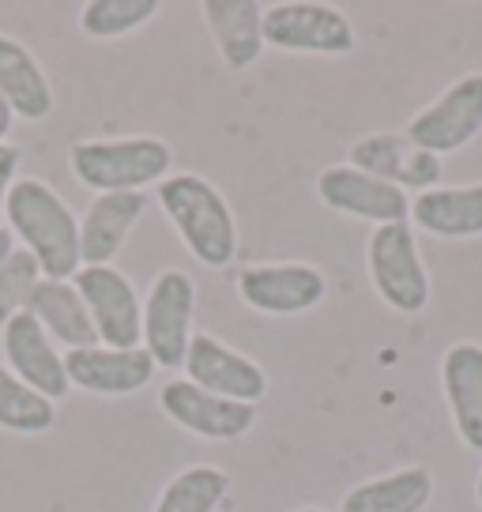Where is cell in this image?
Returning <instances> with one entry per match:
<instances>
[{
  "label": "cell",
  "mask_w": 482,
  "mask_h": 512,
  "mask_svg": "<svg viewBox=\"0 0 482 512\" xmlns=\"http://www.w3.org/2000/svg\"><path fill=\"white\" fill-rule=\"evenodd\" d=\"M475 497H479V505H482V471H479V482H475Z\"/></svg>",
  "instance_id": "cell-30"
},
{
  "label": "cell",
  "mask_w": 482,
  "mask_h": 512,
  "mask_svg": "<svg viewBox=\"0 0 482 512\" xmlns=\"http://www.w3.org/2000/svg\"><path fill=\"white\" fill-rule=\"evenodd\" d=\"M147 192H102L95 196L80 219V256L83 268L113 264L125 249L136 223L147 215Z\"/></svg>",
  "instance_id": "cell-16"
},
{
  "label": "cell",
  "mask_w": 482,
  "mask_h": 512,
  "mask_svg": "<svg viewBox=\"0 0 482 512\" xmlns=\"http://www.w3.org/2000/svg\"><path fill=\"white\" fill-rule=\"evenodd\" d=\"M411 219L418 230L445 241H464L482 234V181L460 189H430L411 200Z\"/></svg>",
  "instance_id": "cell-21"
},
{
  "label": "cell",
  "mask_w": 482,
  "mask_h": 512,
  "mask_svg": "<svg viewBox=\"0 0 482 512\" xmlns=\"http://www.w3.org/2000/svg\"><path fill=\"white\" fill-rule=\"evenodd\" d=\"M12 121H16V113L4 106V98H0V144H8V132H12Z\"/></svg>",
  "instance_id": "cell-29"
},
{
  "label": "cell",
  "mask_w": 482,
  "mask_h": 512,
  "mask_svg": "<svg viewBox=\"0 0 482 512\" xmlns=\"http://www.w3.org/2000/svg\"><path fill=\"white\" fill-rule=\"evenodd\" d=\"M4 226L12 230L19 249L38 260L42 279H72L83 268L80 256V219L68 200L42 177H19L8 204Z\"/></svg>",
  "instance_id": "cell-1"
},
{
  "label": "cell",
  "mask_w": 482,
  "mask_h": 512,
  "mask_svg": "<svg viewBox=\"0 0 482 512\" xmlns=\"http://www.w3.org/2000/svg\"><path fill=\"white\" fill-rule=\"evenodd\" d=\"M0 351H4V366L23 384H31L34 392H42L46 400L57 403L72 392L65 373V351L46 336V328L31 313H19L0 328Z\"/></svg>",
  "instance_id": "cell-12"
},
{
  "label": "cell",
  "mask_w": 482,
  "mask_h": 512,
  "mask_svg": "<svg viewBox=\"0 0 482 512\" xmlns=\"http://www.w3.org/2000/svg\"><path fill=\"white\" fill-rule=\"evenodd\" d=\"M230 497V475L215 464L181 467L174 479L162 486L151 512H219Z\"/></svg>",
  "instance_id": "cell-23"
},
{
  "label": "cell",
  "mask_w": 482,
  "mask_h": 512,
  "mask_svg": "<svg viewBox=\"0 0 482 512\" xmlns=\"http://www.w3.org/2000/svg\"><path fill=\"white\" fill-rule=\"evenodd\" d=\"M441 392L449 403L452 426L471 452H482V347L452 343L441 358Z\"/></svg>",
  "instance_id": "cell-17"
},
{
  "label": "cell",
  "mask_w": 482,
  "mask_h": 512,
  "mask_svg": "<svg viewBox=\"0 0 482 512\" xmlns=\"http://www.w3.org/2000/svg\"><path fill=\"white\" fill-rule=\"evenodd\" d=\"M434 501V475L430 467H400L381 479L358 482L343 494L339 512H422Z\"/></svg>",
  "instance_id": "cell-22"
},
{
  "label": "cell",
  "mask_w": 482,
  "mask_h": 512,
  "mask_svg": "<svg viewBox=\"0 0 482 512\" xmlns=\"http://www.w3.org/2000/svg\"><path fill=\"white\" fill-rule=\"evenodd\" d=\"M159 12V0H91L80 8V31L95 42H110L147 27Z\"/></svg>",
  "instance_id": "cell-25"
},
{
  "label": "cell",
  "mask_w": 482,
  "mask_h": 512,
  "mask_svg": "<svg viewBox=\"0 0 482 512\" xmlns=\"http://www.w3.org/2000/svg\"><path fill=\"white\" fill-rule=\"evenodd\" d=\"M19 162H23V155H19L16 144H0V219H4L8 192H12V185L19 181Z\"/></svg>",
  "instance_id": "cell-27"
},
{
  "label": "cell",
  "mask_w": 482,
  "mask_h": 512,
  "mask_svg": "<svg viewBox=\"0 0 482 512\" xmlns=\"http://www.w3.org/2000/svg\"><path fill=\"white\" fill-rule=\"evenodd\" d=\"M72 287L80 290L102 347H113V351L144 347V298L121 268L113 264L80 268L72 275Z\"/></svg>",
  "instance_id": "cell-6"
},
{
  "label": "cell",
  "mask_w": 482,
  "mask_h": 512,
  "mask_svg": "<svg viewBox=\"0 0 482 512\" xmlns=\"http://www.w3.org/2000/svg\"><path fill=\"white\" fill-rule=\"evenodd\" d=\"M159 411L174 426L193 433L200 441H238L257 426V407L253 403L223 400L215 392H204L193 381H166L159 388Z\"/></svg>",
  "instance_id": "cell-9"
},
{
  "label": "cell",
  "mask_w": 482,
  "mask_h": 512,
  "mask_svg": "<svg viewBox=\"0 0 482 512\" xmlns=\"http://www.w3.org/2000/svg\"><path fill=\"white\" fill-rule=\"evenodd\" d=\"M27 313L65 351L98 347V332L95 324H91V313L83 305L80 290L72 287V279H38V287L31 290V302H27Z\"/></svg>",
  "instance_id": "cell-19"
},
{
  "label": "cell",
  "mask_w": 482,
  "mask_h": 512,
  "mask_svg": "<svg viewBox=\"0 0 482 512\" xmlns=\"http://www.w3.org/2000/svg\"><path fill=\"white\" fill-rule=\"evenodd\" d=\"M16 249L19 245H16V238H12V230H8V226H0V264L16 253Z\"/></svg>",
  "instance_id": "cell-28"
},
{
  "label": "cell",
  "mask_w": 482,
  "mask_h": 512,
  "mask_svg": "<svg viewBox=\"0 0 482 512\" xmlns=\"http://www.w3.org/2000/svg\"><path fill=\"white\" fill-rule=\"evenodd\" d=\"M185 381L200 384L204 392H215L223 400L253 403L257 407L268 396V373L249 354L226 347L211 332H193L189 354H185Z\"/></svg>",
  "instance_id": "cell-11"
},
{
  "label": "cell",
  "mask_w": 482,
  "mask_h": 512,
  "mask_svg": "<svg viewBox=\"0 0 482 512\" xmlns=\"http://www.w3.org/2000/svg\"><path fill=\"white\" fill-rule=\"evenodd\" d=\"M162 215L177 230L181 245L211 272H223L238 256V219L219 185L208 177L177 170L155 189Z\"/></svg>",
  "instance_id": "cell-2"
},
{
  "label": "cell",
  "mask_w": 482,
  "mask_h": 512,
  "mask_svg": "<svg viewBox=\"0 0 482 512\" xmlns=\"http://www.w3.org/2000/svg\"><path fill=\"white\" fill-rule=\"evenodd\" d=\"M68 170L91 192H144L174 170V147L162 136L76 140L68 147Z\"/></svg>",
  "instance_id": "cell-3"
},
{
  "label": "cell",
  "mask_w": 482,
  "mask_h": 512,
  "mask_svg": "<svg viewBox=\"0 0 482 512\" xmlns=\"http://www.w3.org/2000/svg\"><path fill=\"white\" fill-rule=\"evenodd\" d=\"M294 512H324V509H313V505H306V509H294Z\"/></svg>",
  "instance_id": "cell-31"
},
{
  "label": "cell",
  "mask_w": 482,
  "mask_h": 512,
  "mask_svg": "<svg viewBox=\"0 0 482 512\" xmlns=\"http://www.w3.org/2000/svg\"><path fill=\"white\" fill-rule=\"evenodd\" d=\"M366 268L377 298L403 317H415L430 305V275L418 253L415 230L407 223L377 226L366 245Z\"/></svg>",
  "instance_id": "cell-4"
},
{
  "label": "cell",
  "mask_w": 482,
  "mask_h": 512,
  "mask_svg": "<svg viewBox=\"0 0 482 512\" xmlns=\"http://www.w3.org/2000/svg\"><path fill=\"white\" fill-rule=\"evenodd\" d=\"M57 426V403L23 384L8 366H0V430L38 437Z\"/></svg>",
  "instance_id": "cell-24"
},
{
  "label": "cell",
  "mask_w": 482,
  "mask_h": 512,
  "mask_svg": "<svg viewBox=\"0 0 482 512\" xmlns=\"http://www.w3.org/2000/svg\"><path fill=\"white\" fill-rule=\"evenodd\" d=\"M196 283L181 268H162L144 298V351L159 369H181L193 343Z\"/></svg>",
  "instance_id": "cell-5"
},
{
  "label": "cell",
  "mask_w": 482,
  "mask_h": 512,
  "mask_svg": "<svg viewBox=\"0 0 482 512\" xmlns=\"http://www.w3.org/2000/svg\"><path fill=\"white\" fill-rule=\"evenodd\" d=\"M482 132V72H467L445 95L411 117L407 140L430 155H452Z\"/></svg>",
  "instance_id": "cell-8"
},
{
  "label": "cell",
  "mask_w": 482,
  "mask_h": 512,
  "mask_svg": "<svg viewBox=\"0 0 482 512\" xmlns=\"http://www.w3.org/2000/svg\"><path fill=\"white\" fill-rule=\"evenodd\" d=\"M0 98L23 121H46L53 113V83L38 57L12 34H0Z\"/></svg>",
  "instance_id": "cell-20"
},
{
  "label": "cell",
  "mask_w": 482,
  "mask_h": 512,
  "mask_svg": "<svg viewBox=\"0 0 482 512\" xmlns=\"http://www.w3.org/2000/svg\"><path fill=\"white\" fill-rule=\"evenodd\" d=\"M264 46L279 49V53L343 57L354 49V27L332 4L283 0V4L264 8Z\"/></svg>",
  "instance_id": "cell-7"
},
{
  "label": "cell",
  "mask_w": 482,
  "mask_h": 512,
  "mask_svg": "<svg viewBox=\"0 0 482 512\" xmlns=\"http://www.w3.org/2000/svg\"><path fill=\"white\" fill-rule=\"evenodd\" d=\"M68 384L87 396H132L151 384L159 366L151 362L144 347L132 351H113V347H83V351H65Z\"/></svg>",
  "instance_id": "cell-15"
},
{
  "label": "cell",
  "mask_w": 482,
  "mask_h": 512,
  "mask_svg": "<svg viewBox=\"0 0 482 512\" xmlns=\"http://www.w3.org/2000/svg\"><path fill=\"white\" fill-rule=\"evenodd\" d=\"M238 298L264 317H298L324 302L328 279L313 264H253L234 279Z\"/></svg>",
  "instance_id": "cell-10"
},
{
  "label": "cell",
  "mask_w": 482,
  "mask_h": 512,
  "mask_svg": "<svg viewBox=\"0 0 482 512\" xmlns=\"http://www.w3.org/2000/svg\"><path fill=\"white\" fill-rule=\"evenodd\" d=\"M200 16L226 68L245 72L264 53V4L257 0H204Z\"/></svg>",
  "instance_id": "cell-18"
},
{
  "label": "cell",
  "mask_w": 482,
  "mask_h": 512,
  "mask_svg": "<svg viewBox=\"0 0 482 512\" xmlns=\"http://www.w3.org/2000/svg\"><path fill=\"white\" fill-rule=\"evenodd\" d=\"M347 166L370 177H381V181L403 192H430L437 189V181L445 174L441 159L415 147L403 132H373V136L354 140L351 151H347Z\"/></svg>",
  "instance_id": "cell-13"
},
{
  "label": "cell",
  "mask_w": 482,
  "mask_h": 512,
  "mask_svg": "<svg viewBox=\"0 0 482 512\" xmlns=\"http://www.w3.org/2000/svg\"><path fill=\"white\" fill-rule=\"evenodd\" d=\"M38 260H34L27 249H16L0 264V328L12 317L27 313V302H31V290L38 287Z\"/></svg>",
  "instance_id": "cell-26"
},
{
  "label": "cell",
  "mask_w": 482,
  "mask_h": 512,
  "mask_svg": "<svg viewBox=\"0 0 482 512\" xmlns=\"http://www.w3.org/2000/svg\"><path fill=\"white\" fill-rule=\"evenodd\" d=\"M317 196L324 200V208L339 211V215H351V219H366L373 226L407 223V215H411L407 192L381 181V177L362 174V170H354L347 162L321 170Z\"/></svg>",
  "instance_id": "cell-14"
}]
</instances>
